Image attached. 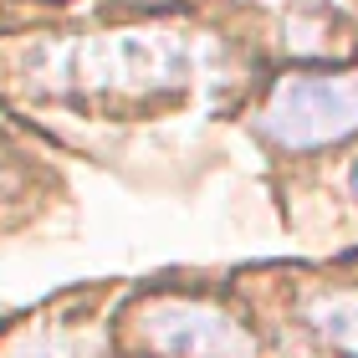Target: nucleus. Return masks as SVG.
I'll return each instance as SVG.
<instances>
[{
	"mask_svg": "<svg viewBox=\"0 0 358 358\" xmlns=\"http://www.w3.org/2000/svg\"><path fill=\"white\" fill-rule=\"evenodd\" d=\"M353 194H358V169H353Z\"/></svg>",
	"mask_w": 358,
	"mask_h": 358,
	"instance_id": "4",
	"label": "nucleus"
},
{
	"mask_svg": "<svg viewBox=\"0 0 358 358\" xmlns=\"http://www.w3.org/2000/svg\"><path fill=\"white\" fill-rule=\"evenodd\" d=\"M138 328L164 358H256L251 333L210 302H149L138 313Z\"/></svg>",
	"mask_w": 358,
	"mask_h": 358,
	"instance_id": "2",
	"label": "nucleus"
},
{
	"mask_svg": "<svg viewBox=\"0 0 358 358\" xmlns=\"http://www.w3.org/2000/svg\"><path fill=\"white\" fill-rule=\"evenodd\" d=\"M307 322L328 338L338 353L358 358V292H338V297H317L307 307Z\"/></svg>",
	"mask_w": 358,
	"mask_h": 358,
	"instance_id": "3",
	"label": "nucleus"
},
{
	"mask_svg": "<svg viewBox=\"0 0 358 358\" xmlns=\"http://www.w3.org/2000/svg\"><path fill=\"white\" fill-rule=\"evenodd\" d=\"M262 134L282 149H322L358 134V77H287L262 108Z\"/></svg>",
	"mask_w": 358,
	"mask_h": 358,
	"instance_id": "1",
	"label": "nucleus"
}]
</instances>
